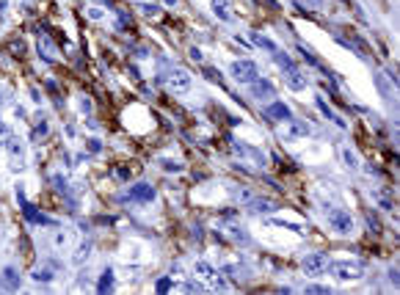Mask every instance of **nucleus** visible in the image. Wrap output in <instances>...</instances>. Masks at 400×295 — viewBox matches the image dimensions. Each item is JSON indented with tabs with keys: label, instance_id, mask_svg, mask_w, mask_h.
<instances>
[{
	"label": "nucleus",
	"instance_id": "6",
	"mask_svg": "<svg viewBox=\"0 0 400 295\" xmlns=\"http://www.w3.org/2000/svg\"><path fill=\"white\" fill-rule=\"evenodd\" d=\"M20 207H22V212H25V218L31 223H42V226H47V223H52V218H47V215H42L33 204H28L25 202V196H22V191H20Z\"/></svg>",
	"mask_w": 400,
	"mask_h": 295
},
{
	"label": "nucleus",
	"instance_id": "31",
	"mask_svg": "<svg viewBox=\"0 0 400 295\" xmlns=\"http://www.w3.org/2000/svg\"><path fill=\"white\" fill-rule=\"evenodd\" d=\"M3 99H6V94H3V91H0V105H3Z\"/></svg>",
	"mask_w": 400,
	"mask_h": 295
},
{
	"label": "nucleus",
	"instance_id": "16",
	"mask_svg": "<svg viewBox=\"0 0 400 295\" xmlns=\"http://www.w3.org/2000/svg\"><path fill=\"white\" fill-rule=\"evenodd\" d=\"M273 55H276V61L281 64V69H284V75H287V72H296V61H293L290 55H284V52H273Z\"/></svg>",
	"mask_w": 400,
	"mask_h": 295
},
{
	"label": "nucleus",
	"instance_id": "20",
	"mask_svg": "<svg viewBox=\"0 0 400 295\" xmlns=\"http://www.w3.org/2000/svg\"><path fill=\"white\" fill-rule=\"evenodd\" d=\"M251 210H254V212H270V210H273V204H270V202H254V204H251Z\"/></svg>",
	"mask_w": 400,
	"mask_h": 295
},
{
	"label": "nucleus",
	"instance_id": "15",
	"mask_svg": "<svg viewBox=\"0 0 400 295\" xmlns=\"http://www.w3.org/2000/svg\"><path fill=\"white\" fill-rule=\"evenodd\" d=\"M9 155L14 157V160H20V157L25 155V146H22L20 138H9Z\"/></svg>",
	"mask_w": 400,
	"mask_h": 295
},
{
	"label": "nucleus",
	"instance_id": "25",
	"mask_svg": "<svg viewBox=\"0 0 400 295\" xmlns=\"http://www.w3.org/2000/svg\"><path fill=\"white\" fill-rule=\"evenodd\" d=\"M47 130H50V127H47V122H42V125L36 127V138H42V135H47Z\"/></svg>",
	"mask_w": 400,
	"mask_h": 295
},
{
	"label": "nucleus",
	"instance_id": "1",
	"mask_svg": "<svg viewBox=\"0 0 400 295\" xmlns=\"http://www.w3.org/2000/svg\"><path fill=\"white\" fill-rule=\"evenodd\" d=\"M328 226H331L337 234H351L354 232V218L342 210H331L328 212Z\"/></svg>",
	"mask_w": 400,
	"mask_h": 295
},
{
	"label": "nucleus",
	"instance_id": "5",
	"mask_svg": "<svg viewBox=\"0 0 400 295\" xmlns=\"http://www.w3.org/2000/svg\"><path fill=\"white\" fill-rule=\"evenodd\" d=\"M166 80H168V88H174V91H191V83H193L185 69H172Z\"/></svg>",
	"mask_w": 400,
	"mask_h": 295
},
{
	"label": "nucleus",
	"instance_id": "29",
	"mask_svg": "<svg viewBox=\"0 0 400 295\" xmlns=\"http://www.w3.org/2000/svg\"><path fill=\"white\" fill-rule=\"evenodd\" d=\"M367 221H370V229H378V218H375L373 212H370V215H367Z\"/></svg>",
	"mask_w": 400,
	"mask_h": 295
},
{
	"label": "nucleus",
	"instance_id": "14",
	"mask_svg": "<svg viewBox=\"0 0 400 295\" xmlns=\"http://www.w3.org/2000/svg\"><path fill=\"white\" fill-rule=\"evenodd\" d=\"M317 108H320V110H323V116H326V119H331V122H334V125H339V127H345V122H342V119H339V116H337V113H334V110H331V108H328V105H326V99H323V97H317Z\"/></svg>",
	"mask_w": 400,
	"mask_h": 295
},
{
	"label": "nucleus",
	"instance_id": "12",
	"mask_svg": "<svg viewBox=\"0 0 400 295\" xmlns=\"http://www.w3.org/2000/svg\"><path fill=\"white\" fill-rule=\"evenodd\" d=\"M251 94H254V97H260V99L273 97V83H270V80H254V88H251Z\"/></svg>",
	"mask_w": 400,
	"mask_h": 295
},
{
	"label": "nucleus",
	"instance_id": "28",
	"mask_svg": "<svg viewBox=\"0 0 400 295\" xmlns=\"http://www.w3.org/2000/svg\"><path fill=\"white\" fill-rule=\"evenodd\" d=\"M185 290H188V292H202L204 287H202V284H185Z\"/></svg>",
	"mask_w": 400,
	"mask_h": 295
},
{
	"label": "nucleus",
	"instance_id": "10",
	"mask_svg": "<svg viewBox=\"0 0 400 295\" xmlns=\"http://www.w3.org/2000/svg\"><path fill=\"white\" fill-rule=\"evenodd\" d=\"M3 279H6V290L9 292H14V290H20V273H17V268H3Z\"/></svg>",
	"mask_w": 400,
	"mask_h": 295
},
{
	"label": "nucleus",
	"instance_id": "24",
	"mask_svg": "<svg viewBox=\"0 0 400 295\" xmlns=\"http://www.w3.org/2000/svg\"><path fill=\"white\" fill-rule=\"evenodd\" d=\"M33 279H36V281H50L52 279V270H39V273H33Z\"/></svg>",
	"mask_w": 400,
	"mask_h": 295
},
{
	"label": "nucleus",
	"instance_id": "33",
	"mask_svg": "<svg viewBox=\"0 0 400 295\" xmlns=\"http://www.w3.org/2000/svg\"><path fill=\"white\" fill-rule=\"evenodd\" d=\"M312 3H323V0H312Z\"/></svg>",
	"mask_w": 400,
	"mask_h": 295
},
{
	"label": "nucleus",
	"instance_id": "27",
	"mask_svg": "<svg viewBox=\"0 0 400 295\" xmlns=\"http://www.w3.org/2000/svg\"><path fill=\"white\" fill-rule=\"evenodd\" d=\"M89 149H91V152H99V149H102V144H99L97 138H91V141H89Z\"/></svg>",
	"mask_w": 400,
	"mask_h": 295
},
{
	"label": "nucleus",
	"instance_id": "3",
	"mask_svg": "<svg viewBox=\"0 0 400 295\" xmlns=\"http://www.w3.org/2000/svg\"><path fill=\"white\" fill-rule=\"evenodd\" d=\"M232 78L238 83H254L257 80V64L254 61H235L232 64Z\"/></svg>",
	"mask_w": 400,
	"mask_h": 295
},
{
	"label": "nucleus",
	"instance_id": "21",
	"mask_svg": "<svg viewBox=\"0 0 400 295\" xmlns=\"http://www.w3.org/2000/svg\"><path fill=\"white\" fill-rule=\"evenodd\" d=\"M342 157H345V163H348V166H351V168H356V166H359V160H356V155H354V152H351V149H345V152H342Z\"/></svg>",
	"mask_w": 400,
	"mask_h": 295
},
{
	"label": "nucleus",
	"instance_id": "30",
	"mask_svg": "<svg viewBox=\"0 0 400 295\" xmlns=\"http://www.w3.org/2000/svg\"><path fill=\"white\" fill-rule=\"evenodd\" d=\"M6 133H9V130H6V125H3V122H0V141L6 138Z\"/></svg>",
	"mask_w": 400,
	"mask_h": 295
},
{
	"label": "nucleus",
	"instance_id": "2",
	"mask_svg": "<svg viewBox=\"0 0 400 295\" xmlns=\"http://www.w3.org/2000/svg\"><path fill=\"white\" fill-rule=\"evenodd\" d=\"M334 276L339 281H354L364 276V265L362 262H337L334 265Z\"/></svg>",
	"mask_w": 400,
	"mask_h": 295
},
{
	"label": "nucleus",
	"instance_id": "7",
	"mask_svg": "<svg viewBox=\"0 0 400 295\" xmlns=\"http://www.w3.org/2000/svg\"><path fill=\"white\" fill-rule=\"evenodd\" d=\"M130 199H135V202H155V188L146 185V182H138V185L130 188Z\"/></svg>",
	"mask_w": 400,
	"mask_h": 295
},
{
	"label": "nucleus",
	"instance_id": "23",
	"mask_svg": "<svg viewBox=\"0 0 400 295\" xmlns=\"http://www.w3.org/2000/svg\"><path fill=\"white\" fill-rule=\"evenodd\" d=\"M168 290H172V281H168V279H160V281H157V292H160V295H166Z\"/></svg>",
	"mask_w": 400,
	"mask_h": 295
},
{
	"label": "nucleus",
	"instance_id": "26",
	"mask_svg": "<svg viewBox=\"0 0 400 295\" xmlns=\"http://www.w3.org/2000/svg\"><path fill=\"white\" fill-rule=\"evenodd\" d=\"M293 135H307V127H304V125H293Z\"/></svg>",
	"mask_w": 400,
	"mask_h": 295
},
{
	"label": "nucleus",
	"instance_id": "11",
	"mask_svg": "<svg viewBox=\"0 0 400 295\" xmlns=\"http://www.w3.org/2000/svg\"><path fill=\"white\" fill-rule=\"evenodd\" d=\"M110 290H113V270L105 268L102 276H99V281H97V292L105 295V292H110Z\"/></svg>",
	"mask_w": 400,
	"mask_h": 295
},
{
	"label": "nucleus",
	"instance_id": "8",
	"mask_svg": "<svg viewBox=\"0 0 400 295\" xmlns=\"http://www.w3.org/2000/svg\"><path fill=\"white\" fill-rule=\"evenodd\" d=\"M265 116H268V119H287V122H290V108H287L284 102H273V105H268V108H265Z\"/></svg>",
	"mask_w": 400,
	"mask_h": 295
},
{
	"label": "nucleus",
	"instance_id": "9",
	"mask_svg": "<svg viewBox=\"0 0 400 295\" xmlns=\"http://www.w3.org/2000/svg\"><path fill=\"white\" fill-rule=\"evenodd\" d=\"M89 254H91V240H80V246L72 254V265H83L89 259Z\"/></svg>",
	"mask_w": 400,
	"mask_h": 295
},
{
	"label": "nucleus",
	"instance_id": "4",
	"mask_svg": "<svg viewBox=\"0 0 400 295\" xmlns=\"http://www.w3.org/2000/svg\"><path fill=\"white\" fill-rule=\"evenodd\" d=\"M301 268H304L307 276H320V273H326V268H328V257L326 254H309V257H304Z\"/></svg>",
	"mask_w": 400,
	"mask_h": 295
},
{
	"label": "nucleus",
	"instance_id": "22",
	"mask_svg": "<svg viewBox=\"0 0 400 295\" xmlns=\"http://www.w3.org/2000/svg\"><path fill=\"white\" fill-rule=\"evenodd\" d=\"M307 292H315V295H326V292H331L328 287H323V284H312V287H307Z\"/></svg>",
	"mask_w": 400,
	"mask_h": 295
},
{
	"label": "nucleus",
	"instance_id": "19",
	"mask_svg": "<svg viewBox=\"0 0 400 295\" xmlns=\"http://www.w3.org/2000/svg\"><path fill=\"white\" fill-rule=\"evenodd\" d=\"M375 83H378V88H381V97H384V99H392V88H389V83H386V75H378V78H375Z\"/></svg>",
	"mask_w": 400,
	"mask_h": 295
},
{
	"label": "nucleus",
	"instance_id": "32",
	"mask_svg": "<svg viewBox=\"0 0 400 295\" xmlns=\"http://www.w3.org/2000/svg\"><path fill=\"white\" fill-rule=\"evenodd\" d=\"M166 3H168V6H174V3H177V0H166Z\"/></svg>",
	"mask_w": 400,
	"mask_h": 295
},
{
	"label": "nucleus",
	"instance_id": "17",
	"mask_svg": "<svg viewBox=\"0 0 400 295\" xmlns=\"http://www.w3.org/2000/svg\"><path fill=\"white\" fill-rule=\"evenodd\" d=\"M251 42H254L257 47H262V50H270V52H276L273 42H270L268 36H262V33H251Z\"/></svg>",
	"mask_w": 400,
	"mask_h": 295
},
{
	"label": "nucleus",
	"instance_id": "18",
	"mask_svg": "<svg viewBox=\"0 0 400 295\" xmlns=\"http://www.w3.org/2000/svg\"><path fill=\"white\" fill-rule=\"evenodd\" d=\"M213 11L221 17V20H229V3L226 0H213Z\"/></svg>",
	"mask_w": 400,
	"mask_h": 295
},
{
	"label": "nucleus",
	"instance_id": "13",
	"mask_svg": "<svg viewBox=\"0 0 400 295\" xmlns=\"http://www.w3.org/2000/svg\"><path fill=\"white\" fill-rule=\"evenodd\" d=\"M287 86H290L293 91H304V88H307V78L298 75V69L296 72H287Z\"/></svg>",
	"mask_w": 400,
	"mask_h": 295
}]
</instances>
